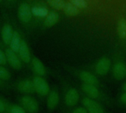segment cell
Listing matches in <instances>:
<instances>
[{
    "mask_svg": "<svg viewBox=\"0 0 126 113\" xmlns=\"http://www.w3.org/2000/svg\"><path fill=\"white\" fill-rule=\"evenodd\" d=\"M80 88L85 96L88 98L96 100L100 103L103 102L107 105H111L112 104V100L103 91V90L94 85L81 83Z\"/></svg>",
    "mask_w": 126,
    "mask_h": 113,
    "instance_id": "obj_1",
    "label": "cell"
},
{
    "mask_svg": "<svg viewBox=\"0 0 126 113\" xmlns=\"http://www.w3.org/2000/svg\"><path fill=\"white\" fill-rule=\"evenodd\" d=\"M75 73L82 83L94 85L101 90H104L105 87L99 80L98 77L91 71L87 70H75Z\"/></svg>",
    "mask_w": 126,
    "mask_h": 113,
    "instance_id": "obj_2",
    "label": "cell"
},
{
    "mask_svg": "<svg viewBox=\"0 0 126 113\" xmlns=\"http://www.w3.org/2000/svg\"><path fill=\"white\" fill-rule=\"evenodd\" d=\"M81 104L88 113H107L101 103L86 96L81 98Z\"/></svg>",
    "mask_w": 126,
    "mask_h": 113,
    "instance_id": "obj_3",
    "label": "cell"
},
{
    "mask_svg": "<svg viewBox=\"0 0 126 113\" xmlns=\"http://www.w3.org/2000/svg\"><path fill=\"white\" fill-rule=\"evenodd\" d=\"M80 100V95L78 89L73 87H70L67 89L64 95V103L67 107H76Z\"/></svg>",
    "mask_w": 126,
    "mask_h": 113,
    "instance_id": "obj_4",
    "label": "cell"
},
{
    "mask_svg": "<svg viewBox=\"0 0 126 113\" xmlns=\"http://www.w3.org/2000/svg\"><path fill=\"white\" fill-rule=\"evenodd\" d=\"M112 63L110 58L107 57H103L100 58L95 64L94 71V74L97 76L106 75L112 67Z\"/></svg>",
    "mask_w": 126,
    "mask_h": 113,
    "instance_id": "obj_5",
    "label": "cell"
},
{
    "mask_svg": "<svg viewBox=\"0 0 126 113\" xmlns=\"http://www.w3.org/2000/svg\"><path fill=\"white\" fill-rule=\"evenodd\" d=\"M35 92H36L41 96H47L49 93L50 87L47 81L41 76H35L32 79Z\"/></svg>",
    "mask_w": 126,
    "mask_h": 113,
    "instance_id": "obj_6",
    "label": "cell"
},
{
    "mask_svg": "<svg viewBox=\"0 0 126 113\" xmlns=\"http://www.w3.org/2000/svg\"><path fill=\"white\" fill-rule=\"evenodd\" d=\"M21 104L25 111H27L29 113H36L39 110V104L38 101L31 96H23L21 98Z\"/></svg>",
    "mask_w": 126,
    "mask_h": 113,
    "instance_id": "obj_7",
    "label": "cell"
},
{
    "mask_svg": "<svg viewBox=\"0 0 126 113\" xmlns=\"http://www.w3.org/2000/svg\"><path fill=\"white\" fill-rule=\"evenodd\" d=\"M112 75L117 81H122L126 77V65L123 61H118L111 67Z\"/></svg>",
    "mask_w": 126,
    "mask_h": 113,
    "instance_id": "obj_8",
    "label": "cell"
},
{
    "mask_svg": "<svg viewBox=\"0 0 126 113\" xmlns=\"http://www.w3.org/2000/svg\"><path fill=\"white\" fill-rule=\"evenodd\" d=\"M5 55L7 61L13 69L18 70L21 68V61L16 53L9 48L5 50Z\"/></svg>",
    "mask_w": 126,
    "mask_h": 113,
    "instance_id": "obj_9",
    "label": "cell"
},
{
    "mask_svg": "<svg viewBox=\"0 0 126 113\" xmlns=\"http://www.w3.org/2000/svg\"><path fill=\"white\" fill-rule=\"evenodd\" d=\"M32 10L27 3H21L18 9V16L21 21L28 23L32 19Z\"/></svg>",
    "mask_w": 126,
    "mask_h": 113,
    "instance_id": "obj_10",
    "label": "cell"
},
{
    "mask_svg": "<svg viewBox=\"0 0 126 113\" xmlns=\"http://www.w3.org/2000/svg\"><path fill=\"white\" fill-rule=\"evenodd\" d=\"M60 103V95L59 93L52 90L49 92L47 98V106L49 110H54L57 108Z\"/></svg>",
    "mask_w": 126,
    "mask_h": 113,
    "instance_id": "obj_11",
    "label": "cell"
},
{
    "mask_svg": "<svg viewBox=\"0 0 126 113\" xmlns=\"http://www.w3.org/2000/svg\"><path fill=\"white\" fill-rule=\"evenodd\" d=\"M18 56L21 61L24 63H29L31 61V54L29 47L25 41H22L20 48L18 50Z\"/></svg>",
    "mask_w": 126,
    "mask_h": 113,
    "instance_id": "obj_12",
    "label": "cell"
},
{
    "mask_svg": "<svg viewBox=\"0 0 126 113\" xmlns=\"http://www.w3.org/2000/svg\"><path fill=\"white\" fill-rule=\"evenodd\" d=\"M17 88L23 93H32L35 92L32 81H30V79H24L19 81Z\"/></svg>",
    "mask_w": 126,
    "mask_h": 113,
    "instance_id": "obj_13",
    "label": "cell"
},
{
    "mask_svg": "<svg viewBox=\"0 0 126 113\" xmlns=\"http://www.w3.org/2000/svg\"><path fill=\"white\" fill-rule=\"evenodd\" d=\"M32 62V70L33 71L38 75V76H44L46 75L47 70L45 68L44 64H43V62L38 58L35 57L32 59L31 61Z\"/></svg>",
    "mask_w": 126,
    "mask_h": 113,
    "instance_id": "obj_14",
    "label": "cell"
},
{
    "mask_svg": "<svg viewBox=\"0 0 126 113\" xmlns=\"http://www.w3.org/2000/svg\"><path fill=\"white\" fill-rule=\"evenodd\" d=\"M14 31L13 30V27L11 25L6 24L3 26L2 30H1V38L4 44H9L13 36Z\"/></svg>",
    "mask_w": 126,
    "mask_h": 113,
    "instance_id": "obj_15",
    "label": "cell"
},
{
    "mask_svg": "<svg viewBox=\"0 0 126 113\" xmlns=\"http://www.w3.org/2000/svg\"><path fill=\"white\" fill-rule=\"evenodd\" d=\"M22 40L21 38V36L19 35V33L17 31H14L13 38L9 44L10 45V49H11L13 51H14L15 53H18V50L20 48V46L21 44Z\"/></svg>",
    "mask_w": 126,
    "mask_h": 113,
    "instance_id": "obj_16",
    "label": "cell"
},
{
    "mask_svg": "<svg viewBox=\"0 0 126 113\" xmlns=\"http://www.w3.org/2000/svg\"><path fill=\"white\" fill-rule=\"evenodd\" d=\"M59 21V15L55 12H50L45 17L44 24L46 27H51L56 24Z\"/></svg>",
    "mask_w": 126,
    "mask_h": 113,
    "instance_id": "obj_17",
    "label": "cell"
},
{
    "mask_svg": "<svg viewBox=\"0 0 126 113\" xmlns=\"http://www.w3.org/2000/svg\"><path fill=\"white\" fill-rule=\"evenodd\" d=\"M117 34L120 39H126V19L122 18L119 20L117 24Z\"/></svg>",
    "mask_w": 126,
    "mask_h": 113,
    "instance_id": "obj_18",
    "label": "cell"
},
{
    "mask_svg": "<svg viewBox=\"0 0 126 113\" xmlns=\"http://www.w3.org/2000/svg\"><path fill=\"white\" fill-rule=\"evenodd\" d=\"M63 11L68 16H75L79 13V9L70 2L66 3L63 7Z\"/></svg>",
    "mask_w": 126,
    "mask_h": 113,
    "instance_id": "obj_19",
    "label": "cell"
},
{
    "mask_svg": "<svg viewBox=\"0 0 126 113\" xmlns=\"http://www.w3.org/2000/svg\"><path fill=\"white\" fill-rule=\"evenodd\" d=\"M32 10V14L34 15L35 16L37 17H46L48 14H49V11L46 7H33L31 8Z\"/></svg>",
    "mask_w": 126,
    "mask_h": 113,
    "instance_id": "obj_20",
    "label": "cell"
},
{
    "mask_svg": "<svg viewBox=\"0 0 126 113\" xmlns=\"http://www.w3.org/2000/svg\"><path fill=\"white\" fill-rule=\"evenodd\" d=\"M48 4L56 10H63V7L66 4L63 0H47Z\"/></svg>",
    "mask_w": 126,
    "mask_h": 113,
    "instance_id": "obj_21",
    "label": "cell"
},
{
    "mask_svg": "<svg viewBox=\"0 0 126 113\" xmlns=\"http://www.w3.org/2000/svg\"><path fill=\"white\" fill-rule=\"evenodd\" d=\"M10 78V73L3 66H0V80L7 81Z\"/></svg>",
    "mask_w": 126,
    "mask_h": 113,
    "instance_id": "obj_22",
    "label": "cell"
},
{
    "mask_svg": "<svg viewBox=\"0 0 126 113\" xmlns=\"http://www.w3.org/2000/svg\"><path fill=\"white\" fill-rule=\"evenodd\" d=\"M70 3L74 4L78 8L83 9L87 7V2L85 0H70Z\"/></svg>",
    "mask_w": 126,
    "mask_h": 113,
    "instance_id": "obj_23",
    "label": "cell"
},
{
    "mask_svg": "<svg viewBox=\"0 0 126 113\" xmlns=\"http://www.w3.org/2000/svg\"><path fill=\"white\" fill-rule=\"evenodd\" d=\"M10 113H26V111L22 107L14 105L10 109Z\"/></svg>",
    "mask_w": 126,
    "mask_h": 113,
    "instance_id": "obj_24",
    "label": "cell"
},
{
    "mask_svg": "<svg viewBox=\"0 0 126 113\" xmlns=\"http://www.w3.org/2000/svg\"><path fill=\"white\" fill-rule=\"evenodd\" d=\"M7 62V58H6L5 53L0 49V66L4 65Z\"/></svg>",
    "mask_w": 126,
    "mask_h": 113,
    "instance_id": "obj_25",
    "label": "cell"
},
{
    "mask_svg": "<svg viewBox=\"0 0 126 113\" xmlns=\"http://www.w3.org/2000/svg\"><path fill=\"white\" fill-rule=\"evenodd\" d=\"M71 113H88V112L86 111V110L83 106H80V107H75L72 110Z\"/></svg>",
    "mask_w": 126,
    "mask_h": 113,
    "instance_id": "obj_26",
    "label": "cell"
},
{
    "mask_svg": "<svg viewBox=\"0 0 126 113\" xmlns=\"http://www.w3.org/2000/svg\"><path fill=\"white\" fill-rule=\"evenodd\" d=\"M119 101L122 105L126 106V92H123L119 97Z\"/></svg>",
    "mask_w": 126,
    "mask_h": 113,
    "instance_id": "obj_27",
    "label": "cell"
},
{
    "mask_svg": "<svg viewBox=\"0 0 126 113\" xmlns=\"http://www.w3.org/2000/svg\"><path fill=\"white\" fill-rule=\"evenodd\" d=\"M5 110V107H4V103L0 100V113H2Z\"/></svg>",
    "mask_w": 126,
    "mask_h": 113,
    "instance_id": "obj_28",
    "label": "cell"
},
{
    "mask_svg": "<svg viewBox=\"0 0 126 113\" xmlns=\"http://www.w3.org/2000/svg\"><path fill=\"white\" fill-rule=\"evenodd\" d=\"M122 87H123V92H126V82L123 84Z\"/></svg>",
    "mask_w": 126,
    "mask_h": 113,
    "instance_id": "obj_29",
    "label": "cell"
},
{
    "mask_svg": "<svg viewBox=\"0 0 126 113\" xmlns=\"http://www.w3.org/2000/svg\"><path fill=\"white\" fill-rule=\"evenodd\" d=\"M8 1H12V0H8Z\"/></svg>",
    "mask_w": 126,
    "mask_h": 113,
    "instance_id": "obj_30",
    "label": "cell"
},
{
    "mask_svg": "<svg viewBox=\"0 0 126 113\" xmlns=\"http://www.w3.org/2000/svg\"><path fill=\"white\" fill-rule=\"evenodd\" d=\"M0 83H1V80H0Z\"/></svg>",
    "mask_w": 126,
    "mask_h": 113,
    "instance_id": "obj_31",
    "label": "cell"
},
{
    "mask_svg": "<svg viewBox=\"0 0 126 113\" xmlns=\"http://www.w3.org/2000/svg\"><path fill=\"white\" fill-rule=\"evenodd\" d=\"M1 1V0H0V1Z\"/></svg>",
    "mask_w": 126,
    "mask_h": 113,
    "instance_id": "obj_32",
    "label": "cell"
},
{
    "mask_svg": "<svg viewBox=\"0 0 126 113\" xmlns=\"http://www.w3.org/2000/svg\"></svg>",
    "mask_w": 126,
    "mask_h": 113,
    "instance_id": "obj_33",
    "label": "cell"
}]
</instances>
